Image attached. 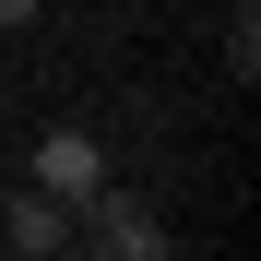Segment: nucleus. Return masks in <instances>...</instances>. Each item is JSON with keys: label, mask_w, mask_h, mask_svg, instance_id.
Listing matches in <instances>:
<instances>
[{"label": "nucleus", "mask_w": 261, "mask_h": 261, "mask_svg": "<svg viewBox=\"0 0 261 261\" xmlns=\"http://www.w3.org/2000/svg\"><path fill=\"white\" fill-rule=\"evenodd\" d=\"M24 24H36V0H0V36H24Z\"/></svg>", "instance_id": "obj_5"}, {"label": "nucleus", "mask_w": 261, "mask_h": 261, "mask_svg": "<svg viewBox=\"0 0 261 261\" xmlns=\"http://www.w3.org/2000/svg\"><path fill=\"white\" fill-rule=\"evenodd\" d=\"M0 249H12V261H60V249H71V202L24 178L12 202H0Z\"/></svg>", "instance_id": "obj_2"}, {"label": "nucleus", "mask_w": 261, "mask_h": 261, "mask_svg": "<svg viewBox=\"0 0 261 261\" xmlns=\"http://www.w3.org/2000/svg\"><path fill=\"white\" fill-rule=\"evenodd\" d=\"M107 178V143H95V130H36V190H60V202H83V190H95Z\"/></svg>", "instance_id": "obj_3"}, {"label": "nucleus", "mask_w": 261, "mask_h": 261, "mask_svg": "<svg viewBox=\"0 0 261 261\" xmlns=\"http://www.w3.org/2000/svg\"><path fill=\"white\" fill-rule=\"evenodd\" d=\"M226 71H238V83L261 71V12H238V24H226Z\"/></svg>", "instance_id": "obj_4"}, {"label": "nucleus", "mask_w": 261, "mask_h": 261, "mask_svg": "<svg viewBox=\"0 0 261 261\" xmlns=\"http://www.w3.org/2000/svg\"><path fill=\"white\" fill-rule=\"evenodd\" d=\"M71 249H107V261H166V226H154V202H143V190L95 178V190L71 202Z\"/></svg>", "instance_id": "obj_1"}]
</instances>
